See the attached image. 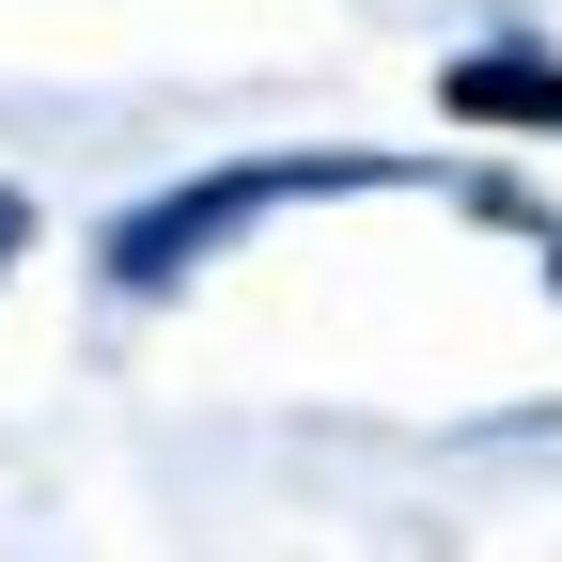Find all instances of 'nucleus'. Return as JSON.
Returning a JSON list of instances; mask_svg holds the SVG:
<instances>
[{
  "label": "nucleus",
  "mask_w": 562,
  "mask_h": 562,
  "mask_svg": "<svg viewBox=\"0 0 562 562\" xmlns=\"http://www.w3.org/2000/svg\"><path fill=\"white\" fill-rule=\"evenodd\" d=\"M313 188H391V172H375V157H250V172H203V188L140 203V220L110 235V281H125V297H157V281H188L203 250H235L266 203H313Z\"/></svg>",
  "instance_id": "nucleus-1"
},
{
  "label": "nucleus",
  "mask_w": 562,
  "mask_h": 562,
  "mask_svg": "<svg viewBox=\"0 0 562 562\" xmlns=\"http://www.w3.org/2000/svg\"><path fill=\"white\" fill-rule=\"evenodd\" d=\"M438 94L469 125H562V63L547 47H469V63H438Z\"/></svg>",
  "instance_id": "nucleus-2"
},
{
  "label": "nucleus",
  "mask_w": 562,
  "mask_h": 562,
  "mask_svg": "<svg viewBox=\"0 0 562 562\" xmlns=\"http://www.w3.org/2000/svg\"><path fill=\"white\" fill-rule=\"evenodd\" d=\"M16 250H32V203H16V188H0V281H16Z\"/></svg>",
  "instance_id": "nucleus-3"
}]
</instances>
